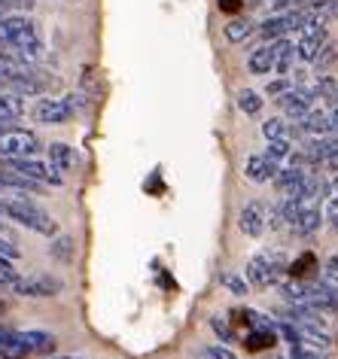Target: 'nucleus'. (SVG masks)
<instances>
[{
  "label": "nucleus",
  "instance_id": "f257e3e1",
  "mask_svg": "<svg viewBox=\"0 0 338 359\" xmlns=\"http://www.w3.org/2000/svg\"><path fill=\"white\" fill-rule=\"evenodd\" d=\"M0 217L19 222V226L37 231V235H46V238L58 235V222L37 201H31L28 195H22V198H0Z\"/></svg>",
  "mask_w": 338,
  "mask_h": 359
},
{
  "label": "nucleus",
  "instance_id": "f03ea898",
  "mask_svg": "<svg viewBox=\"0 0 338 359\" xmlns=\"http://www.w3.org/2000/svg\"><path fill=\"white\" fill-rule=\"evenodd\" d=\"M283 271H287V253H283V250H262V253H256L250 262H247L244 277L250 286L265 290V286L280 283Z\"/></svg>",
  "mask_w": 338,
  "mask_h": 359
},
{
  "label": "nucleus",
  "instance_id": "7ed1b4c3",
  "mask_svg": "<svg viewBox=\"0 0 338 359\" xmlns=\"http://www.w3.org/2000/svg\"><path fill=\"white\" fill-rule=\"evenodd\" d=\"M40 152V140L34 131L10 128L0 134V158H28Z\"/></svg>",
  "mask_w": 338,
  "mask_h": 359
},
{
  "label": "nucleus",
  "instance_id": "20e7f679",
  "mask_svg": "<svg viewBox=\"0 0 338 359\" xmlns=\"http://www.w3.org/2000/svg\"><path fill=\"white\" fill-rule=\"evenodd\" d=\"M6 165H10L13 170H19V174L37 180V183H49V186H61L65 183V174L52 165V161H37L34 156L28 158H6Z\"/></svg>",
  "mask_w": 338,
  "mask_h": 359
},
{
  "label": "nucleus",
  "instance_id": "39448f33",
  "mask_svg": "<svg viewBox=\"0 0 338 359\" xmlns=\"http://www.w3.org/2000/svg\"><path fill=\"white\" fill-rule=\"evenodd\" d=\"M13 290L25 295V299H49V295H58L65 290V283L55 274H28V277H19Z\"/></svg>",
  "mask_w": 338,
  "mask_h": 359
},
{
  "label": "nucleus",
  "instance_id": "423d86ee",
  "mask_svg": "<svg viewBox=\"0 0 338 359\" xmlns=\"http://www.w3.org/2000/svg\"><path fill=\"white\" fill-rule=\"evenodd\" d=\"M76 107L70 97H43V101L34 107V119L43 125H65L74 119Z\"/></svg>",
  "mask_w": 338,
  "mask_h": 359
},
{
  "label": "nucleus",
  "instance_id": "0eeeda50",
  "mask_svg": "<svg viewBox=\"0 0 338 359\" xmlns=\"http://www.w3.org/2000/svg\"><path fill=\"white\" fill-rule=\"evenodd\" d=\"M43 183L19 174V170H0V198H22V195H40Z\"/></svg>",
  "mask_w": 338,
  "mask_h": 359
},
{
  "label": "nucleus",
  "instance_id": "6e6552de",
  "mask_svg": "<svg viewBox=\"0 0 338 359\" xmlns=\"http://www.w3.org/2000/svg\"><path fill=\"white\" fill-rule=\"evenodd\" d=\"M274 101H278V107L290 119H302L308 110H314L317 95H314V88H290V92H283L280 97H274Z\"/></svg>",
  "mask_w": 338,
  "mask_h": 359
},
{
  "label": "nucleus",
  "instance_id": "1a4fd4ad",
  "mask_svg": "<svg viewBox=\"0 0 338 359\" xmlns=\"http://www.w3.org/2000/svg\"><path fill=\"white\" fill-rule=\"evenodd\" d=\"M238 229L247 238H259L265 231V204L262 201H247L241 213H238Z\"/></svg>",
  "mask_w": 338,
  "mask_h": 359
},
{
  "label": "nucleus",
  "instance_id": "9d476101",
  "mask_svg": "<svg viewBox=\"0 0 338 359\" xmlns=\"http://www.w3.org/2000/svg\"><path fill=\"white\" fill-rule=\"evenodd\" d=\"M278 174V161H271L269 156H250L244 161V177L250 180V183H269Z\"/></svg>",
  "mask_w": 338,
  "mask_h": 359
},
{
  "label": "nucleus",
  "instance_id": "9b49d317",
  "mask_svg": "<svg viewBox=\"0 0 338 359\" xmlns=\"http://www.w3.org/2000/svg\"><path fill=\"white\" fill-rule=\"evenodd\" d=\"M335 147H338V137H332V134H320V137H308L302 152H305L308 165H320V161H326L332 156Z\"/></svg>",
  "mask_w": 338,
  "mask_h": 359
},
{
  "label": "nucleus",
  "instance_id": "f8f14e48",
  "mask_svg": "<svg viewBox=\"0 0 338 359\" xmlns=\"http://www.w3.org/2000/svg\"><path fill=\"white\" fill-rule=\"evenodd\" d=\"M262 134L265 140H292L299 137V125H290L287 119H280V116H274V119H265L262 122Z\"/></svg>",
  "mask_w": 338,
  "mask_h": 359
},
{
  "label": "nucleus",
  "instance_id": "ddd939ff",
  "mask_svg": "<svg viewBox=\"0 0 338 359\" xmlns=\"http://www.w3.org/2000/svg\"><path fill=\"white\" fill-rule=\"evenodd\" d=\"M247 70H250L253 76H265L274 70V46H259L250 52V58H247Z\"/></svg>",
  "mask_w": 338,
  "mask_h": 359
},
{
  "label": "nucleus",
  "instance_id": "4468645a",
  "mask_svg": "<svg viewBox=\"0 0 338 359\" xmlns=\"http://www.w3.org/2000/svg\"><path fill=\"white\" fill-rule=\"evenodd\" d=\"M299 131L308 134V137H320V134H329V113L326 110H308L299 119Z\"/></svg>",
  "mask_w": 338,
  "mask_h": 359
},
{
  "label": "nucleus",
  "instance_id": "2eb2a0df",
  "mask_svg": "<svg viewBox=\"0 0 338 359\" xmlns=\"http://www.w3.org/2000/svg\"><path fill=\"white\" fill-rule=\"evenodd\" d=\"M19 338L25 341L28 353H52V347H55V338L40 329H25V332H19Z\"/></svg>",
  "mask_w": 338,
  "mask_h": 359
},
{
  "label": "nucleus",
  "instance_id": "dca6fc26",
  "mask_svg": "<svg viewBox=\"0 0 338 359\" xmlns=\"http://www.w3.org/2000/svg\"><path fill=\"white\" fill-rule=\"evenodd\" d=\"M49 161L55 165L61 174H70L76 168V152L67 143H49Z\"/></svg>",
  "mask_w": 338,
  "mask_h": 359
},
{
  "label": "nucleus",
  "instance_id": "f3484780",
  "mask_svg": "<svg viewBox=\"0 0 338 359\" xmlns=\"http://www.w3.org/2000/svg\"><path fill=\"white\" fill-rule=\"evenodd\" d=\"M274 344H278V329H253L244 341L247 350H269Z\"/></svg>",
  "mask_w": 338,
  "mask_h": 359
},
{
  "label": "nucleus",
  "instance_id": "a211bd4d",
  "mask_svg": "<svg viewBox=\"0 0 338 359\" xmlns=\"http://www.w3.org/2000/svg\"><path fill=\"white\" fill-rule=\"evenodd\" d=\"M31 19H25V15H4L0 19V43H6L10 37H15V34H22L25 28H31Z\"/></svg>",
  "mask_w": 338,
  "mask_h": 359
},
{
  "label": "nucleus",
  "instance_id": "6ab92c4d",
  "mask_svg": "<svg viewBox=\"0 0 338 359\" xmlns=\"http://www.w3.org/2000/svg\"><path fill=\"white\" fill-rule=\"evenodd\" d=\"M253 31H256V28H253V22H250V19H232V22L226 25V28H222V34H226V40H229V43H244Z\"/></svg>",
  "mask_w": 338,
  "mask_h": 359
},
{
  "label": "nucleus",
  "instance_id": "aec40b11",
  "mask_svg": "<svg viewBox=\"0 0 338 359\" xmlns=\"http://www.w3.org/2000/svg\"><path fill=\"white\" fill-rule=\"evenodd\" d=\"M238 110H241L244 116H259L262 113L259 92H253V88H241V92H238Z\"/></svg>",
  "mask_w": 338,
  "mask_h": 359
},
{
  "label": "nucleus",
  "instance_id": "412c9836",
  "mask_svg": "<svg viewBox=\"0 0 338 359\" xmlns=\"http://www.w3.org/2000/svg\"><path fill=\"white\" fill-rule=\"evenodd\" d=\"M25 113V104L22 97L15 92H0V116L4 119H19V116Z\"/></svg>",
  "mask_w": 338,
  "mask_h": 359
},
{
  "label": "nucleus",
  "instance_id": "4be33fe9",
  "mask_svg": "<svg viewBox=\"0 0 338 359\" xmlns=\"http://www.w3.org/2000/svg\"><path fill=\"white\" fill-rule=\"evenodd\" d=\"M314 268H317L314 253H302V256L296 259V262L287 265V271H290V277H296V280H305V277L314 274Z\"/></svg>",
  "mask_w": 338,
  "mask_h": 359
},
{
  "label": "nucleus",
  "instance_id": "5701e85b",
  "mask_svg": "<svg viewBox=\"0 0 338 359\" xmlns=\"http://www.w3.org/2000/svg\"><path fill=\"white\" fill-rule=\"evenodd\" d=\"M219 283L226 286L232 295H247V292H250V283H247V277L244 274H235V271H222L219 274Z\"/></svg>",
  "mask_w": 338,
  "mask_h": 359
},
{
  "label": "nucleus",
  "instance_id": "b1692460",
  "mask_svg": "<svg viewBox=\"0 0 338 359\" xmlns=\"http://www.w3.org/2000/svg\"><path fill=\"white\" fill-rule=\"evenodd\" d=\"M49 253L58 262H74V238H67V235L55 238V244H49Z\"/></svg>",
  "mask_w": 338,
  "mask_h": 359
},
{
  "label": "nucleus",
  "instance_id": "393cba45",
  "mask_svg": "<svg viewBox=\"0 0 338 359\" xmlns=\"http://www.w3.org/2000/svg\"><path fill=\"white\" fill-rule=\"evenodd\" d=\"M210 329L217 332V338L222 341V344H232V341H235V329L229 326V320L219 317V313H217V317H210Z\"/></svg>",
  "mask_w": 338,
  "mask_h": 359
},
{
  "label": "nucleus",
  "instance_id": "a878e982",
  "mask_svg": "<svg viewBox=\"0 0 338 359\" xmlns=\"http://www.w3.org/2000/svg\"><path fill=\"white\" fill-rule=\"evenodd\" d=\"M290 140H269V147H265V156H269L271 161H283V158H290Z\"/></svg>",
  "mask_w": 338,
  "mask_h": 359
},
{
  "label": "nucleus",
  "instance_id": "bb28decb",
  "mask_svg": "<svg viewBox=\"0 0 338 359\" xmlns=\"http://www.w3.org/2000/svg\"><path fill=\"white\" fill-rule=\"evenodd\" d=\"M335 61H338V43L326 40L323 49H320V55L314 58V65H317V67H329V65H335Z\"/></svg>",
  "mask_w": 338,
  "mask_h": 359
},
{
  "label": "nucleus",
  "instance_id": "cd10ccee",
  "mask_svg": "<svg viewBox=\"0 0 338 359\" xmlns=\"http://www.w3.org/2000/svg\"><path fill=\"white\" fill-rule=\"evenodd\" d=\"M278 335L287 341L290 347H299V344H302V332H299V326H292L290 320H287V323H278Z\"/></svg>",
  "mask_w": 338,
  "mask_h": 359
},
{
  "label": "nucleus",
  "instance_id": "c85d7f7f",
  "mask_svg": "<svg viewBox=\"0 0 338 359\" xmlns=\"http://www.w3.org/2000/svg\"><path fill=\"white\" fill-rule=\"evenodd\" d=\"M19 67H25L22 61H15V58H13L6 49H0V79H10V76L15 74V70H19Z\"/></svg>",
  "mask_w": 338,
  "mask_h": 359
},
{
  "label": "nucleus",
  "instance_id": "c756f323",
  "mask_svg": "<svg viewBox=\"0 0 338 359\" xmlns=\"http://www.w3.org/2000/svg\"><path fill=\"white\" fill-rule=\"evenodd\" d=\"M15 280H19V274H15L13 262H10V259L0 256V286H10V290H13Z\"/></svg>",
  "mask_w": 338,
  "mask_h": 359
},
{
  "label": "nucleus",
  "instance_id": "7c9ffc66",
  "mask_svg": "<svg viewBox=\"0 0 338 359\" xmlns=\"http://www.w3.org/2000/svg\"><path fill=\"white\" fill-rule=\"evenodd\" d=\"M201 356H204V359H235L232 347H226V344H210V347H204Z\"/></svg>",
  "mask_w": 338,
  "mask_h": 359
},
{
  "label": "nucleus",
  "instance_id": "2f4dec72",
  "mask_svg": "<svg viewBox=\"0 0 338 359\" xmlns=\"http://www.w3.org/2000/svg\"><path fill=\"white\" fill-rule=\"evenodd\" d=\"M287 359H326L320 350L314 347H305V344H299V347H290V356Z\"/></svg>",
  "mask_w": 338,
  "mask_h": 359
},
{
  "label": "nucleus",
  "instance_id": "473e14b6",
  "mask_svg": "<svg viewBox=\"0 0 338 359\" xmlns=\"http://www.w3.org/2000/svg\"><path fill=\"white\" fill-rule=\"evenodd\" d=\"M292 83H290V76H280V79H274V83H269V88H265V95H271V97H280L283 92H290Z\"/></svg>",
  "mask_w": 338,
  "mask_h": 359
},
{
  "label": "nucleus",
  "instance_id": "72a5a7b5",
  "mask_svg": "<svg viewBox=\"0 0 338 359\" xmlns=\"http://www.w3.org/2000/svg\"><path fill=\"white\" fill-rule=\"evenodd\" d=\"M0 256L4 259H10V262H15L22 253H19V247H15V241H10V238H0Z\"/></svg>",
  "mask_w": 338,
  "mask_h": 359
},
{
  "label": "nucleus",
  "instance_id": "f704fd0d",
  "mask_svg": "<svg viewBox=\"0 0 338 359\" xmlns=\"http://www.w3.org/2000/svg\"><path fill=\"white\" fill-rule=\"evenodd\" d=\"M323 277H326L329 283H338V250L329 256V262L323 265Z\"/></svg>",
  "mask_w": 338,
  "mask_h": 359
},
{
  "label": "nucleus",
  "instance_id": "c9c22d12",
  "mask_svg": "<svg viewBox=\"0 0 338 359\" xmlns=\"http://www.w3.org/2000/svg\"><path fill=\"white\" fill-rule=\"evenodd\" d=\"M241 4H244V0H217V6L222 13H238V10H241Z\"/></svg>",
  "mask_w": 338,
  "mask_h": 359
},
{
  "label": "nucleus",
  "instance_id": "e433bc0d",
  "mask_svg": "<svg viewBox=\"0 0 338 359\" xmlns=\"http://www.w3.org/2000/svg\"><path fill=\"white\" fill-rule=\"evenodd\" d=\"M329 134L338 137V110H329Z\"/></svg>",
  "mask_w": 338,
  "mask_h": 359
},
{
  "label": "nucleus",
  "instance_id": "4c0bfd02",
  "mask_svg": "<svg viewBox=\"0 0 338 359\" xmlns=\"http://www.w3.org/2000/svg\"><path fill=\"white\" fill-rule=\"evenodd\" d=\"M326 168H329V170H332V174H338V147L332 149V156H329V158H326Z\"/></svg>",
  "mask_w": 338,
  "mask_h": 359
},
{
  "label": "nucleus",
  "instance_id": "58836bf2",
  "mask_svg": "<svg viewBox=\"0 0 338 359\" xmlns=\"http://www.w3.org/2000/svg\"><path fill=\"white\" fill-rule=\"evenodd\" d=\"M0 238H10V231H6V222L4 219H0ZM13 241V238H10Z\"/></svg>",
  "mask_w": 338,
  "mask_h": 359
},
{
  "label": "nucleus",
  "instance_id": "ea45409f",
  "mask_svg": "<svg viewBox=\"0 0 338 359\" xmlns=\"http://www.w3.org/2000/svg\"><path fill=\"white\" fill-rule=\"evenodd\" d=\"M329 222H332V229H338V210L329 213Z\"/></svg>",
  "mask_w": 338,
  "mask_h": 359
},
{
  "label": "nucleus",
  "instance_id": "a19ab883",
  "mask_svg": "<svg viewBox=\"0 0 338 359\" xmlns=\"http://www.w3.org/2000/svg\"><path fill=\"white\" fill-rule=\"evenodd\" d=\"M329 13L338 15V0H332V4H329Z\"/></svg>",
  "mask_w": 338,
  "mask_h": 359
},
{
  "label": "nucleus",
  "instance_id": "79ce46f5",
  "mask_svg": "<svg viewBox=\"0 0 338 359\" xmlns=\"http://www.w3.org/2000/svg\"><path fill=\"white\" fill-rule=\"evenodd\" d=\"M4 313H6V302L0 299V320H4Z\"/></svg>",
  "mask_w": 338,
  "mask_h": 359
},
{
  "label": "nucleus",
  "instance_id": "37998d69",
  "mask_svg": "<svg viewBox=\"0 0 338 359\" xmlns=\"http://www.w3.org/2000/svg\"><path fill=\"white\" fill-rule=\"evenodd\" d=\"M55 359H74V356H55Z\"/></svg>",
  "mask_w": 338,
  "mask_h": 359
}]
</instances>
